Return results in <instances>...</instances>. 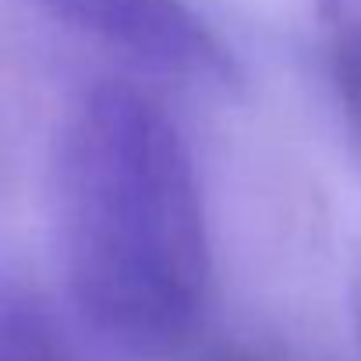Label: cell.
Returning a JSON list of instances; mask_svg holds the SVG:
<instances>
[{"label":"cell","instance_id":"3957f363","mask_svg":"<svg viewBox=\"0 0 361 361\" xmlns=\"http://www.w3.org/2000/svg\"><path fill=\"white\" fill-rule=\"evenodd\" d=\"M329 78H333V92H336L340 114L347 121V131L361 145V22H350L333 39Z\"/></svg>","mask_w":361,"mask_h":361},{"label":"cell","instance_id":"277c9868","mask_svg":"<svg viewBox=\"0 0 361 361\" xmlns=\"http://www.w3.org/2000/svg\"><path fill=\"white\" fill-rule=\"evenodd\" d=\"M350 305H354V326H357V336H361V276L354 280V294H350Z\"/></svg>","mask_w":361,"mask_h":361},{"label":"cell","instance_id":"6da1fadb","mask_svg":"<svg viewBox=\"0 0 361 361\" xmlns=\"http://www.w3.org/2000/svg\"><path fill=\"white\" fill-rule=\"evenodd\" d=\"M54 195L78 319L117 354H177L213 283L202 188L177 124L131 85L82 89L57 131Z\"/></svg>","mask_w":361,"mask_h":361},{"label":"cell","instance_id":"5b68a950","mask_svg":"<svg viewBox=\"0 0 361 361\" xmlns=\"http://www.w3.org/2000/svg\"><path fill=\"white\" fill-rule=\"evenodd\" d=\"M220 361H259V357H245V354H224Z\"/></svg>","mask_w":361,"mask_h":361},{"label":"cell","instance_id":"7a4b0ae2","mask_svg":"<svg viewBox=\"0 0 361 361\" xmlns=\"http://www.w3.org/2000/svg\"><path fill=\"white\" fill-rule=\"evenodd\" d=\"M68 32L124 64L202 92H231L241 71L224 39L185 0H36Z\"/></svg>","mask_w":361,"mask_h":361}]
</instances>
